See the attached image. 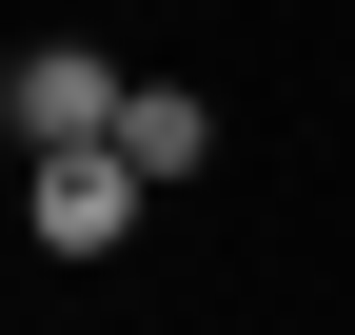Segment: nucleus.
<instances>
[{"instance_id":"nucleus-1","label":"nucleus","mask_w":355,"mask_h":335,"mask_svg":"<svg viewBox=\"0 0 355 335\" xmlns=\"http://www.w3.org/2000/svg\"><path fill=\"white\" fill-rule=\"evenodd\" d=\"M119 99H139V79H119L99 39H20V79H0L20 158H99V138H119Z\"/></svg>"},{"instance_id":"nucleus-2","label":"nucleus","mask_w":355,"mask_h":335,"mask_svg":"<svg viewBox=\"0 0 355 335\" xmlns=\"http://www.w3.org/2000/svg\"><path fill=\"white\" fill-rule=\"evenodd\" d=\"M139 197H158V178L99 138V158H40V178H20V217H40V257H119V237H139Z\"/></svg>"},{"instance_id":"nucleus-3","label":"nucleus","mask_w":355,"mask_h":335,"mask_svg":"<svg viewBox=\"0 0 355 335\" xmlns=\"http://www.w3.org/2000/svg\"><path fill=\"white\" fill-rule=\"evenodd\" d=\"M119 158H139V178H198V158H217V118L178 99V79H139V99H119Z\"/></svg>"}]
</instances>
